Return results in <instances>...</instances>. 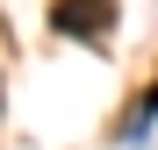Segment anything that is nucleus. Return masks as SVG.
<instances>
[{"label": "nucleus", "mask_w": 158, "mask_h": 150, "mask_svg": "<svg viewBox=\"0 0 158 150\" xmlns=\"http://www.w3.org/2000/svg\"><path fill=\"white\" fill-rule=\"evenodd\" d=\"M108 21H115V0H58V7H50V29L79 36V43H101Z\"/></svg>", "instance_id": "obj_1"}]
</instances>
